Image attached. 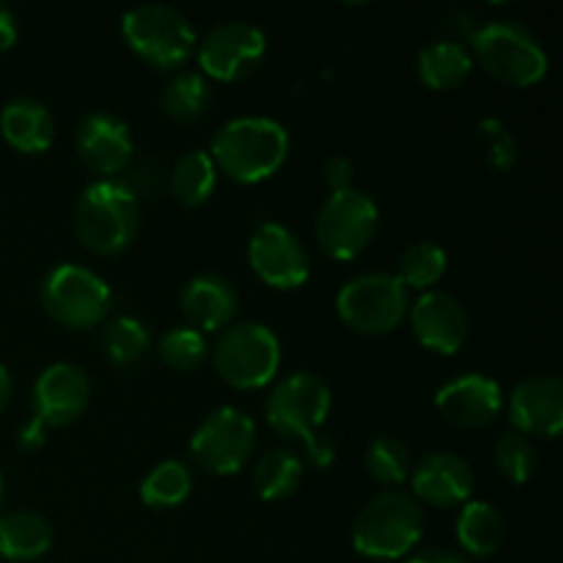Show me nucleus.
Instances as JSON below:
<instances>
[{
	"mask_svg": "<svg viewBox=\"0 0 563 563\" xmlns=\"http://www.w3.org/2000/svg\"><path fill=\"white\" fill-rule=\"evenodd\" d=\"M289 148V132L280 121L267 115H240L214 132L209 157L214 168L236 185H258L278 174Z\"/></svg>",
	"mask_w": 563,
	"mask_h": 563,
	"instance_id": "nucleus-1",
	"label": "nucleus"
},
{
	"mask_svg": "<svg viewBox=\"0 0 563 563\" xmlns=\"http://www.w3.org/2000/svg\"><path fill=\"white\" fill-rule=\"evenodd\" d=\"M333 407L328 383L311 372H297L280 379L267 396L264 416L273 432L286 440H300L313 465L330 467L335 460V445L319 434Z\"/></svg>",
	"mask_w": 563,
	"mask_h": 563,
	"instance_id": "nucleus-2",
	"label": "nucleus"
},
{
	"mask_svg": "<svg viewBox=\"0 0 563 563\" xmlns=\"http://www.w3.org/2000/svg\"><path fill=\"white\" fill-rule=\"evenodd\" d=\"M141 225V203L124 181L102 179L82 190L75 207V234L97 256H119Z\"/></svg>",
	"mask_w": 563,
	"mask_h": 563,
	"instance_id": "nucleus-3",
	"label": "nucleus"
},
{
	"mask_svg": "<svg viewBox=\"0 0 563 563\" xmlns=\"http://www.w3.org/2000/svg\"><path fill=\"white\" fill-rule=\"evenodd\" d=\"M423 537V511L407 493L377 495L368 500L352 526V548L372 561L407 559Z\"/></svg>",
	"mask_w": 563,
	"mask_h": 563,
	"instance_id": "nucleus-4",
	"label": "nucleus"
},
{
	"mask_svg": "<svg viewBox=\"0 0 563 563\" xmlns=\"http://www.w3.org/2000/svg\"><path fill=\"white\" fill-rule=\"evenodd\" d=\"M478 66L511 88H531L544 80L550 58L537 33L515 20L484 22L471 36Z\"/></svg>",
	"mask_w": 563,
	"mask_h": 563,
	"instance_id": "nucleus-5",
	"label": "nucleus"
},
{
	"mask_svg": "<svg viewBox=\"0 0 563 563\" xmlns=\"http://www.w3.org/2000/svg\"><path fill=\"white\" fill-rule=\"evenodd\" d=\"M121 36L137 58L163 71L181 69L198 47L190 20L181 11L159 3L126 11L121 16Z\"/></svg>",
	"mask_w": 563,
	"mask_h": 563,
	"instance_id": "nucleus-6",
	"label": "nucleus"
},
{
	"mask_svg": "<svg viewBox=\"0 0 563 563\" xmlns=\"http://www.w3.org/2000/svg\"><path fill=\"white\" fill-rule=\"evenodd\" d=\"M91 401V379L75 363H53L33 385V416L20 429V449H42L49 429L69 427L86 412Z\"/></svg>",
	"mask_w": 563,
	"mask_h": 563,
	"instance_id": "nucleus-7",
	"label": "nucleus"
},
{
	"mask_svg": "<svg viewBox=\"0 0 563 563\" xmlns=\"http://www.w3.org/2000/svg\"><path fill=\"white\" fill-rule=\"evenodd\" d=\"M214 372L236 390H258L280 368V341L267 324L242 322L225 328L212 350Z\"/></svg>",
	"mask_w": 563,
	"mask_h": 563,
	"instance_id": "nucleus-8",
	"label": "nucleus"
},
{
	"mask_svg": "<svg viewBox=\"0 0 563 563\" xmlns=\"http://www.w3.org/2000/svg\"><path fill=\"white\" fill-rule=\"evenodd\" d=\"M38 300L49 319L69 330L97 328L113 306L108 280L80 264H58L49 269L38 289Z\"/></svg>",
	"mask_w": 563,
	"mask_h": 563,
	"instance_id": "nucleus-9",
	"label": "nucleus"
},
{
	"mask_svg": "<svg viewBox=\"0 0 563 563\" xmlns=\"http://www.w3.org/2000/svg\"><path fill=\"white\" fill-rule=\"evenodd\" d=\"M407 289L396 275L366 273L346 280L335 295V313L361 335L394 333L407 317Z\"/></svg>",
	"mask_w": 563,
	"mask_h": 563,
	"instance_id": "nucleus-10",
	"label": "nucleus"
},
{
	"mask_svg": "<svg viewBox=\"0 0 563 563\" xmlns=\"http://www.w3.org/2000/svg\"><path fill=\"white\" fill-rule=\"evenodd\" d=\"M379 225V209L372 196L355 190L330 192L317 214V242L333 262H352L372 245Z\"/></svg>",
	"mask_w": 563,
	"mask_h": 563,
	"instance_id": "nucleus-11",
	"label": "nucleus"
},
{
	"mask_svg": "<svg viewBox=\"0 0 563 563\" xmlns=\"http://www.w3.org/2000/svg\"><path fill=\"white\" fill-rule=\"evenodd\" d=\"M256 449V423L236 407H220L201 421L190 440V454L214 476L240 473Z\"/></svg>",
	"mask_w": 563,
	"mask_h": 563,
	"instance_id": "nucleus-12",
	"label": "nucleus"
},
{
	"mask_svg": "<svg viewBox=\"0 0 563 563\" xmlns=\"http://www.w3.org/2000/svg\"><path fill=\"white\" fill-rule=\"evenodd\" d=\"M203 77L231 82L253 75L267 55V36L262 27L245 20L214 25L196 47Z\"/></svg>",
	"mask_w": 563,
	"mask_h": 563,
	"instance_id": "nucleus-13",
	"label": "nucleus"
},
{
	"mask_svg": "<svg viewBox=\"0 0 563 563\" xmlns=\"http://www.w3.org/2000/svg\"><path fill=\"white\" fill-rule=\"evenodd\" d=\"M247 262L253 273L278 291L306 286L311 262L302 242L280 223H262L247 242Z\"/></svg>",
	"mask_w": 563,
	"mask_h": 563,
	"instance_id": "nucleus-14",
	"label": "nucleus"
},
{
	"mask_svg": "<svg viewBox=\"0 0 563 563\" xmlns=\"http://www.w3.org/2000/svg\"><path fill=\"white\" fill-rule=\"evenodd\" d=\"M410 328L423 350L456 355L467 344L471 319L456 297L445 291H423L410 308Z\"/></svg>",
	"mask_w": 563,
	"mask_h": 563,
	"instance_id": "nucleus-15",
	"label": "nucleus"
},
{
	"mask_svg": "<svg viewBox=\"0 0 563 563\" xmlns=\"http://www.w3.org/2000/svg\"><path fill=\"white\" fill-rule=\"evenodd\" d=\"M509 421L522 438H559L563 429V383L553 374L522 379L509 399Z\"/></svg>",
	"mask_w": 563,
	"mask_h": 563,
	"instance_id": "nucleus-16",
	"label": "nucleus"
},
{
	"mask_svg": "<svg viewBox=\"0 0 563 563\" xmlns=\"http://www.w3.org/2000/svg\"><path fill=\"white\" fill-rule=\"evenodd\" d=\"M434 407L454 427L482 429L498 418L504 407V390L487 374H462L438 390Z\"/></svg>",
	"mask_w": 563,
	"mask_h": 563,
	"instance_id": "nucleus-17",
	"label": "nucleus"
},
{
	"mask_svg": "<svg viewBox=\"0 0 563 563\" xmlns=\"http://www.w3.org/2000/svg\"><path fill=\"white\" fill-rule=\"evenodd\" d=\"M410 484L416 500L438 506V509H454V506H465L471 500L476 476L462 456L438 451L412 465Z\"/></svg>",
	"mask_w": 563,
	"mask_h": 563,
	"instance_id": "nucleus-18",
	"label": "nucleus"
},
{
	"mask_svg": "<svg viewBox=\"0 0 563 563\" xmlns=\"http://www.w3.org/2000/svg\"><path fill=\"white\" fill-rule=\"evenodd\" d=\"M75 146L82 163L99 176L121 174L135 152L130 126L110 113L86 115L77 126Z\"/></svg>",
	"mask_w": 563,
	"mask_h": 563,
	"instance_id": "nucleus-19",
	"label": "nucleus"
},
{
	"mask_svg": "<svg viewBox=\"0 0 563 563\" xmlns=\"http://www.w3.org/2000/svg\"><path fill=\"white\" fill-rule=\"evenodd\" d=\"M240 297L223 275H196L181 291V313L198 333H220L236 317Z\"/></svg>",
	"mask_w": 563,
	"mask_h": 563,
	"instance_id": "nucleus-20",
	"label": "nucleus"
},
{
	"mask_svg": "<svg viewBox=\"0 0 563 563\" xmlns=\"http://www.w3.org/2000/svg\"><path fill=\"white\" fill-rule=\"evenodd\" d=\"M0 132L5 143L22 154H44L55 141V119L36 99H11L0 110Z\"/></svg>",
	"mask_w": 563,
	"mask_h": 563,
	"instance_id": "nucleus-21",
	"label": "nucleus"
},
{
	"mask_svg": "<svg viewBox=\"0 0 563 563\" xmlns=\"http://www.w3.org/2000/svg\"><path fill=\"white\" fill-rule=\"evenodd\" d=\"M55 531L47 517L36 511H9L0 517V555L5 561L27 563L49 553Z\"/></svg>",
	"mask_w": 563,
	"mask_h": 563,
	"instance_id": "nucleus-22",
	"label": "nucleus"
},
{
	"mask_svg": "<svg viewBox=\"0 0 563 563\" xmlns=\"http://www.w3.org/2000/svg\"><path fill=\"white\" fill-rule=\"evenodd\" d=\"M473 55L465 44L440 38L427 44L418 55V77L432 91H454L471 77Z\"/></svg>",
	"mask_w": 563,
	"mask_h": 563,
	"instance_id": "nucleus-23",
	"label": "nucleus"
},
{
	"mask_svg": "<svg viewBox=\"0 0 563 563\" xmlns=\"http://www.w3.org/2000/svg\"><path fill=\"white\" fill-rule=\"evenodd\" d=\"M504 517L487 500H467L456 515V542L467 555L489 559L504 544Z\"/></svg>",
	"mask_w": 563,
	"mask_h": 563,
	"instance_id": "nucleus-24",
	"label": "nucleus"
},
{
	"mask_svg": "<svg viewBox=\"0 0 563 563\" xmlns=\"http://www.w3.org/2000/svg\"><path fill=\"white\" fill-rule=\"evenodd\" d=\"M159 108L168 119L179 121V124L201 121L212 108V86L196 69L176 71L159 93Z\"/></svg>",
	"mask_w": 563,
	"mask_h": 563,
	"instance_id": "nucleus-25",
	"label": "nucleus"
},
{
	"mask_svg": "<svg viewBox=\"0 0 563 563\" xmlns=\"http://www.w3.org/2000/svg\"><path fill=\"white\" fill-rule=\"evenodd\" d=\"M214 187H218V168L209 152L192 148L176 159L170 170V192L181 207H201L212 198Z\"/></svg>",
	"mask_w": 563,
	"mask_h": 563,
	"instance_id": "nucleus-26",
	"label": "nucleus"
},
{
	"mask_svg": "<svg viewBox=\"0 0 563 563\" xmlns=\"http://www.w3.org/2000/svg\"><path fill=\"white\" fill-rule=\"evenodd\" d=\"M302 462L295 451L273 449L256 462L253 487L264 500H284L300 489Z\"/></svg>",
	"mask_w": 563,
	"mask_h": 563,
	"instance_id": "nucleus-27",
	"label": "nucleus"
},
{
	"mask_svg": "<svg viewBox=\"0 0 563 563\" xmlns=\"http://www.w3.org/2000/svg\"><path fill=\"white\" fill-rule=\"evenodd\" d=\"M192 493V473L185 462L165 460L154 465L141 482V500L152 509H176Z\"/></svg>",
	"mask_w": 563,
	"mask_h": 563,
	"instance_id": "nucleus-28",
	"label": "nucleus"
},
{
	"mask_svg": "<svg viewBox=\"0 0 563 563\" xmlns=\"http://www.w3.org/2000/svg\"><path fill=\"white\" fill-rule=\"evenodd\" d=\"M148 330L135 317H115L102 330V350L115 368H132L148 352Z\"/></svg>",
	"mask_w": 563,
	"mask_h": 563,
	"instance_id": "nucleus-29",
	"label": "nucleus"
},
{
	"mask_svg": "<svg viewBox=\"0 0 563 563\" xmlns=\"http://www.w3.org/2000/svg\"><path fill=\"white\" fill-rule=\"evenodd\" d=\"M449 269V256L434 242H416L407 247L399 258V275L396 278L405 284V289L429 291Z\"/></svg>",
	"mask_w": 563,
	"mask_h": 563,
	"instance_id": "nucleus-30",
	"label": "nucleus"
},
{
	"mask_svg": "<svg viewBox=\"0 0 563 563\" xmlns=\"http://www.w3.org/2000/svg\"><path fill=\"white\" fill-rule=\"evenodd\" d=\"M366 471L368 476L385 487H396L410 478L412 456L401 440L396 438H377L366 449Z\"/></svg>",
	"mask_w": 563,
	"mask_h": 563,
	"instance_id": "nucleus-31",
	"label": "nucleus"
},
{
	"mask_svg": "<svg viewBox=\"0 0 563 563\" xmlns=\"http://www.w3.org/2000/svg\"><path fill=\"white\" fill-rule=\"evenodd\" d=\"M209 357L207 335L192 330L190 324L185 328H174L159 339V361L174 372H192V368L203 366Z\"/></svg>",
	"mask_w": 563,
	"mask_h": 563,
	"instance_id": "nucleus-32",
	"label": "nucleus"
},
{
	"mask_svg": "<svg viewBox=\"0 0 563 563\" xmlns=\"http://www.w3.org/2000/svg\"><path fill=\"white\" fill-rule=\"evenodd\" d=\"M537 449L531 445V440L517 432L504 434L495 445V465H498L500 476L517 487L531 482L537 473Z\"/></svg>",
	"mask_w": 563,
	"mask_h": 563,
	"instance_id": "nucleus-33",
	"label": "nucleus"
},
{
	"mask_svg": "<svg viewBox=\"0 0 563 563\" xmlns=\"http://www.w3.org/2000/svg\"><path fill=\"white\" fill-rule=\"evenodd\" d=\"M478 143L484 148V157L495 170H511L517 163V137L515 132L506 126V121L487 115L476 124Z\"/></svg>",
	"mask_w": 563,
	"mask_h": 563,
	"instance_id": "nucleus-34",
	"label": "nucleus"
},
{
	"mask_svg": "<svg viewBox=\"0 0 563 563\" xmlns=\"http://www.w3.org/2000/svg\"><path fill=\"white\" fill-rule=\"evenodd\" d=\"M352 174H355V170H352V159L344 157V154H333V157H328V163H324V176H328V185L333 192L350 190Z\"/></svg>",
	"mask_w": 563,
	"mask_h": 563,
	"instance_id": "nucleus-35",
	"label": "nucleus"
},
{
	"mask_svg": "<svg viewBox=\"0 0 563 563\" xmlns=\"http://www.w3.org/2000/svg\"><path fill=\"white\" fill-rule=\"evenodd\" d=\"M20 36V27H16V16L11 14L9 5L0 3V53L11 49Z\"/></svg>",
	"mask_w": 563,
	"mask_h": 563,
	"instance_id": "nucleus-36",
	"label": "nucleus"
},
{
	"mask_svg": "<svg viewBox=\"0 0 563 563\" xmlns=\"http://www.w3.org/2000/svg\"><path fill=\"white\" fill-rule=\"evenodd\" d=\"M405 563H471V561L460 553H451V550L432 548V550H421V553L410 555Z\"/></svg>",
	"mask_w": 563,
	"mask_h": 563,
	"instance_id": "nucleus-37",
	"label": "nucleus"
},
{
	"mask_svg": "<svg viewBox=\"0 0 563 563\" xmlns=\"http://www.w3.org/2000/svg\"><path fill=\"white\" fill-rule=\"evenodd\" d=\"M9 399H11V374H9V368L0 363V412L5 410Z\"/></svg>",
	"mask_w": 563,
	"mask_h": 563,
	"instance_id": "nucleus-38",
	"label": "nucleus"
},
{
	"mask_svg": "<svg viewBox=\"0 0 563 563\" xmlns=\"http://www.w3.org/2000/svg\"><path fill=\"white\" fill-rule=\"evenodd\" d=\"M0 504H3V473H0Z\"/></svg>",
	"mask_w": 563,
	"mask_h": 563,
	"instance_id": "nucleus-39",
	"label": "nucleus"
}]
</instances>
